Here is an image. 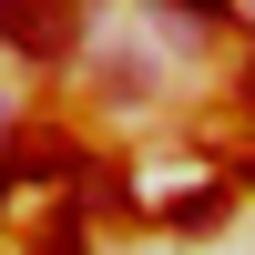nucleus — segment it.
<instances>
[{
    "label": "nucleus",
    "instance_id": "1",
    "mask_svg": "<svg viewBox=\"0 0 255 255\" xmlns=\"http://www.w3.org/2000/svg\"><path fill=\"white\" fill-rule=\"evenodd\" d=\"M72 31H82V0H0V41L31 51V61L72 51Z\"/></svg>",
    "mask_w": 255,
    "mask_h": 255
},
{
    "label": "nucleus",
    "instance_id": "2",
    "mask_svg": "<svg viewBox=\"0 0 255 255\" xmlns=\"http://www.w3.org/2000/svg\"><path fill=\"white\" fill-rule=\"evenodd\" d=\"M163 225H174V235H204V225H225V194H215V184H204V194H174Z\"/></svg>",
    "mask_w": 255,
    "mask_h": 255
},
{
    "label": "nucleus",
    "instance_id": "3",
    "mask_svg": "<svg viewBox=\"0 0 255 255\" xmlns=\"http://www.w3.org/2000/svg\"><path fill=\"white\" fill-rule=\"evenodd\" d=\"M31 255H82V215H51V235H31Z\"/></svg>",
    "mask_w": 255,
    "mask_h": 255
},
{
    "label": "nucleus",
    "instance_id": "4",
    "mask_svg": "<svg viewBox=\"0 0 255 255\" xmlns=\"http://www.w3.org/2000/svg\"><path fill=\"white\" fill-rule=\"evenodd\" d=\"M174 10H194V20H235V0H174Z\"/></svg>",
    "mask_w": 255,
    "mask_h": 255
},
{
    "label": "nucleus",
    "instance_id": "5",
    "mask_svg": "<svg viewBox=\"0 0 255 255\" xmlns=\"http://www.w3.org/2000/svg\"><path fill=\"white\" fill-rule=\"evenodd\" d=\"M245 113H255V72H245Z\"/></svg>",
    "mask_w": 255,
    "mask_h": 255
},
{
    "label": "nucleus",
    "instance_id": "6",
    "mask_svg": "<svg viewBox=\"0 0 255 255\" xmlns=\"http://www.w3.org/2000/svg\"><path fill=\"white\" fill-rule=\"evenodd\" d=\"M0 123H10V113H0Z\"/></svg>",
    "mask_w": 255,
    "mask_h": 255
}]
</instances>
